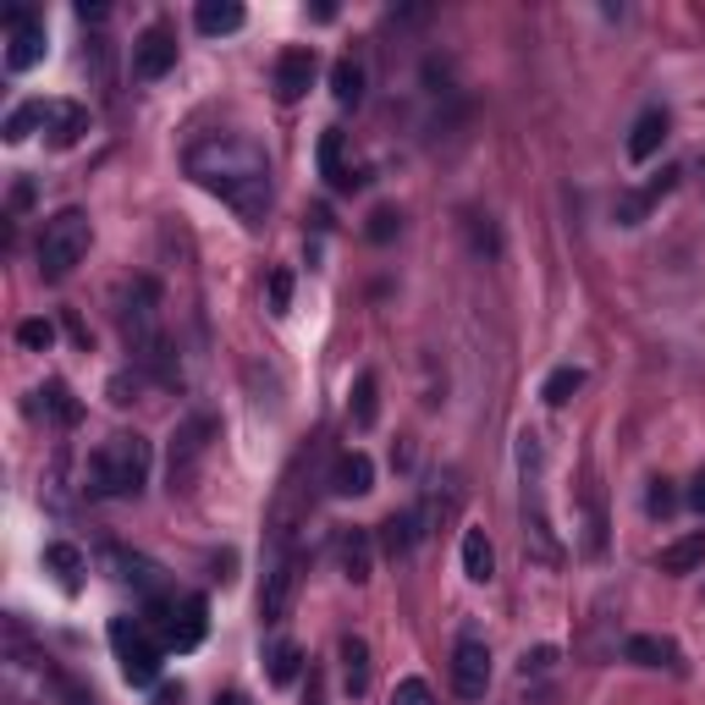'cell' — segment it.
Here are the masks:
<instances>
[{"label":"cell","mask_w":705,"mask_h":705,"mask_svg":"<svg viewBox=\"0 0 705 705\" xmlns=\"http://www.w3.org/2000/svg\"><path fill=\"white\" fill-rule=\"evenodd\" d=\"M188 177L210 193H221L243 221H260L271 210V160L249 133H210L188 149Z\"/></svg>","instance_id":"obj_1"},{"label":"cell","mask_w":705,"mask_h":705,"mask_svg":"<svg viewBox=\"0 0 705 705\" xmlns=\"http://www.w3.org/2000/svg\"><path fill=\"white\" fill-rule=\"evenodd\" d=\"M149 463H154V452L139 430H117L89 457V491L94 496H139L149 485Z\"/></svg>","instance_id":"obj_2"},{"label":"cell","mask_w":705,"mask_h":705,"mask_svg":"<svg viewBox=\"0 0 705 705\" xmlns=\"http://www.w3.org/2000/svg\"><path fill=\"white\" fill-rule=\"evenodd\" d=\"M122 336H128V348L139 353L143 364L160 370V381H177V364L165 359L171 348L160 336V286L149 282V276H133V282L122 286Z\"/></svg>","instance_id":"obj_3"},{"label":"cell","mask_w":705,"mask_h":705,"mask_svg":"<svg viewBox=\"0 0 705 705\" xmlns=\"http://www.w3.org/2000/svg\"><path fill=\"white\" fill-rule=\"evenodd\" d=\"M89 243H94L89 215H83V210H56V215L44 221V232H39V271H44V282L72 276V271L83 265Z\"/></svg>","instance_id":"obj_4"},{"label":"cell","mask_w":705,"mask_h":705,"mask_svg":"<svg viewBox=\"0 0 705 705\" xmlns=\"http://www.w3.org/2000/svg\"><path fill=\"white\" fill-rule=\"evenodd\" d=\"M149 628L160 634L165 651H199L204 634H210V601H204V595L149 601Z\"/></svg>","instance_id":"obj_5"},{"label":"cell","mask_w":705,"mask_h":705,"mask_svg":"<svg viewBox=\"0 0 705 705\" xmlns=\"http://www.w3.org/2000/svg\"><path fill=\"white\" fill-rule=\"evenodd\" d=\"M111 645H117V662H122V678L133 689H149L160 678V639H149L139 617H111Z\"/></svg>","instance_id":"obj_6"},{"label":"cell","mask_w":705,"mask_h":705,"mask_svg":"<svg viewBox=\"0 0 705 705\" xmlns=\"http://www.w3.org/2000/svg\"><path fill=\"white\" fill-rule=\"evenodd\" d=\"M210 441H215V420H210V414H193V420L177 424V435H171V463H165L171 491H193V480H199V463H204Z\"/></svg>","instance_id":"obj_7"},{"label":"cell","mask_w":705,"mask_h":705,"mask_svg":"<svg viewBox=\"0 0 705 705\" xmlns=\"http://www.w3.org/2000/svg\"><path fill=\"white\" fill-rule=\"evenodd\" d=\"M452 689L463 701H485V689H491V645L480 634L457 639V651H452Z\"/></svg>","instance_id":"obj_8"},{"label":"cell","mask_w":705,"mask_h":705,"mask_svg":"<svg viewBox=\"0 0 705 705\" xmlns=\"http://www.w3.org/2000/svg\"><path fill=\"white\" fill-rule=\"evenodd\" d=\"M39 61H44V22H39L28 6L6 11V67H11V72H28V67H39Z\"/></svg>","instance_id":"obj_9"},{"label":"cell","mask_w":705,"mask_h":705,"mask_svg":"<svg viewBox=\"0 0 705 705\" xmlns=\"http://www.w3.org/2000/svg\"><path fill=\"white\" fill-rule=\"evenodd\" d=\"M171 67H177V33H171L165 22H149L139 39H133V78L154 83V78H165Z\"/></svg>","instance_id":"obj_10"},{"label":"cell","mask_w":705,"mask_h":705,"mask_svg":"<svg viewBox=\"0 0 705 705\" xmlns=\"http://www.w3.org/2000/svg\"><path fill=\"white\" fill-rule=\"evenodd\" d=\"M89 133V111L78 100H44V139L50 149H72Z\"/></svg>","instance_id":"obj_11"},{"label":"cell","mask_w":705,"mask_h":705,"mask_svg":"<svg viewBox=\"0 0 705 705\" xmlns=\"http://www.w3.org/2000/svg\"><path fill=\"white\" fill-rule=\"evenodd\" d=\"M314 72H320L314 50H286L282 61H276V100H282V105H298V100L309 94Z\"/></svg>","instance_id":"obj_12"},{"label":"cell","mask_w":705,"mask_h":705,"mask_svg":"<svg viewBox=\"0 0 705 705\" xmlns=\"http://www.w3.org/2000/svg\"><path fill=\"white\" fill-rule=\"evenodd\" d=\"M667 139H673V117H667L662 105L639 111V122L628 128V160H634V165H645V160H651Z\"/></svg>","instance_id":"obj_13"},{"label":"cell","mask_w":705,"mask_h":705,"mask_svg":"<svg viewBox=\"0 0 705 705\" xmlns=\"http://www.w3.org/2000/svg\"><path fill=\"white\" fill-rule=\"evenodd\" d=\"M623 656H628L634 667H667V673H684V651H678L667 634H634V639L623 645Z\"/></svg>","instance_id":"obj_14"},{"label":"cell","mask_w":705,"mask_h":705,"mask_svg":"<svg viewBox=\"0 0 705 705\" xmlns=\"http://www.w3.org/2000/svg\"><path fill=\"white\" fill-rule=\"evenodd\" d=\"M320 177H325L336 193H353V188L370 182L364 171H348V165H342V128H325V133H320Z\"/></svg>","instance_id":"obj_15"},{"label":"cell","mask_w":705,"mask_h":705,"mask_svg":"<svg viewBox=\"0 0 705 705\" xmlns=\"http://www.w3.org/2000/svg\"><path fill=\"white\" fill-rule=\"evenodd\" d=\"M331 491H336V496H370V491H375V463H370V452H342L336 469H331Z\"/></svg>","instance_id":"obj_16"},{"label":"cell","mask_w":705,"mask_h":705,"mask_svg":"<svg viewBox=\"0 0 705 705\" xmlns=\"http://www.w3.org/2000/svg\"><path fill=\"white\" fill-rule=\"evenodd\" d=\"M292 595H298V563H276V573L265 578V595H260L265 623H282L286 612H292Z\"/></svg>","instance_id":"obj_17"},{"label":"cell","mask_w":705,"mask_h":705,"mask_svg":"<svg viewBox=\"0 0 705 705\" xmlns=\"http://www.w3.org/2000/svg\"><path fill=\"white\" fill-rule=\"evenodd\" d=\"M336 552H342V573L353 584H370V573H375V541H370V530H348Z\"/></svg>","instance_id":"obj_18"},{"label":"cell","mask_w":705,"mask_h":705,"mask_svg":"<svg viewBox=\"0 0 705 705\" xmlns=\"http://www.w3.org/2000/svg\"><path fill=\"white\" fill-rule=\"evenodd\" d=\"M33 397H39V403H33L39 414H50V420H56V424H67V430H72L78 420H83V403L72 397V386H67V381H44V386H39Z\"/></svg>","instance_id":"obj_19"},{"label":"cell","mask_w":705,"mask_h":705,"mask_svg":"<svg viewBox=\"0 0 705 705\" xmlns=\"http://www.w3.org/2000/svg\"><path fill=\"white\" fill-rule=\"evenodd\" d=\"M656 567H662V573H695V567H705V530H689V535H678L673 546H662Z\"/></svg>","instance_id":"obj_20"},{"label":"cell","mask_w":705,"mask_h":705,"mask_svg":"<svg viewBox=\"0 0 705 705\" xmlns=\"http://www.w3.org/2000/svg\"><path fill=\"white\" fill-rule=\"evenodd\" d=\"M463 573L474 584H491L496 578V546H491L485 530H463Z\"/></svg>","instance_id":"obj_21"},{"label":"cell","mask_w":705,"mask_h":705,"mask_svg":"<svg viewBox=\"0 0 705 705\" xmlns=\"http://www.w3.org/2000/svg\"><path fill=\"white\" fill-rule=\"evenodd\" d=\"M193 22H199V33H238L243 22H249V11L238 6V0H204L199 11H193Z\"/></svg>","instance_id":"obj_22"},{"label":"cell","mask_w":705,"mask_h":705,"mask_svg":"<svg viewBox=\"0 0 705 705\" xmlns=\"http://www.w3.org/2000/svg\"><path fill=\"white\" fill-rule=\"evenodd\" d=\"M420 535H424L420 513H392V518L381 524V546H386V557H409Z\"/></svg>","instance_id":"obj_23"},{"label":"cell","mask_w":705,"mask_h":705,"mask_svg":"<svg viewBox=\"0 0 705 705\" xmlns=\"http://www.w3.org/2000/svg\"><path fill=\"white\" fill-rule=\"evenodd\" d=\"M342 678H348V695H364L370 689V645L359 634L342 639Z\"/></svg>","instance_id":"obj_24"},{"label":"cell","mask_w":705,"mask_h":705,"mask_svg":"<svg viewBox=\"0 0 705 705\" xmlns=\"http://www.w3.org/2000/svg\"><path fill=\"white\" fill-rule=\"evenodd\" d=\"M44 567L61 578V590H78V584H83V552H78V546H67V541L44 546Z\"/></svg>","instance_id":"obj_25"},{"label":"cell","mask_w":705,"mask_h":705,"mask_svg":"<svg viewBox=\"0 0 705 705\" xmlns=\"http://www.w3.org/2000/svg\"><path fill=\"white\" fill-rule=\"evenodd\" d=\"M331 94H336V105H359V100H364V67H359L353 56H342V61L331 67Z\"/></svg>","instance_id":"obj_26"},{"label":"cell","mask_w":705,"mask_h":705,"mask_svg":"<svg viewBox=\"0 0 705 705\" xmlns=\"http://www.w3.org/2000/svg\"><path fill=\"white\" fill-rule=\"evenodd\" d=\"M578 386H584V370H578V364H563V370H552V375H546L541 397H546L552 409H563V403H573V397H578Z\"/></svg>","instance_id":"obj_27"},{"label":"cell","mask_w":705,"mask_h":705,"mask_svg":"<svg viewBox=\"0 0 705 705\" xmlns=\"http://www.w3.org/2000/svg\"><path fill=\"white\" fill-rule=\"evenodd\" d=\"M33 128H44V100H28V105H17L11 117H6V128H0V139L6 143H22Z\"/></svg>","instance_id":"obj_28"},{"label":"cell","mask_w":705,"mask_h":705,"mask_svg":"<svg viewBox=\"0 0 705 705\" xmlns=\"http://www.w3.org/2000/svg\"><path fill=\"white\" fill-rule=\"evenodd\" d=\"M375 420H381V403H375V375L364 370V375L353 381V424H359V430H370Z\"/></svg>","instance_id":"obj_29"},{"label":"cell","mask_w":705,"mask_h":705,"mask_svg":"<svg viewBox=\"0 0 705 705\" xmlns=\"http://www.w3.org/2000/svg\"><path fill=\"white\" fill-rule=\"evenodd\" d=\"M397 232H403V210H397V204L370 210V226H364V238H370V243H392Z\"/></svg>","instance_id":"obj_30"},{"label":"cell","mask_w":705,"mask_h":705,"mask_svg":"<svg viewBox=\"0 0 705 705\" xmlns=\"http://www.w3.org/2000/svg\"><path fill=\"white\" fill-rule=\"evenodd\" d=\"M303 673V651L298 645H276L271 651V684H292Z\"/></svg>","instance_id":"obj_31"},{"label":"cell","mask_w":705,"mask_h":705,"mask_svg":"<svg viewBox=\"0 0 705 705\" xmlns=\"http://www.w3.org/2000/svg\"><path fill=\"white\" fill-rule=\"evenodd\" d=\"M645 513H651V518L678 513V491H673V480H651V491H645Z\"/></svg>","instance_id":"obj_32"},{"label":"cell","mask_w":705,"mask_h":705,"mask_svg":"<svg viewBox=\"0 0 705 705\" xmlns=\"http://www.w3.org/2000/svg\"><path fill=\"white\" fill-rule=\"evenodd\" d=\"M17 342H22L28 353H44V348L56 342V325H50V320H22V325H17Z\"/></svg>","instance_id":"obj_33"},{"label":"cell","mask_w":705,"mask_h":705,"mask_svg":"<svg viewBox=\"0 0 705 705\" xmlns=\"http://www.w3.org/2000/svg\"><path fill=\"white\" fill-rule=\"evenodd\" d=\"M612 215H617V226H639V221L651 215V204H645V193H617Z\"/></svg>","instance_id":"obj_34"},{"label":"cell","mask_w":705,"mask_h":705,"mask_svg":"<svg viewBox=\"0 0 705 705\" xmlns=\"http://www.w3.org/2000/svg\"><path fill=\"white\" fill-rule=\"evenodd\" d=\"M678 177H684L678 165H662V177H651V182L639 188V193H645V204H662V199H667V193L678 188Z\"/></svg>","instance_id":"obj_35"},{"label":"cell","mask_w":705,"mask_h":705,"mask_svg":"<svg viewBox=\"0 0 705 705\" xmlns=\"http://www.w3.org/2000/svg\"><path fill=\"white\" fill-rule=\"evenodd\" d=\"M392 705H435V695H430L424 678H403V684L392 689Z\"/></svg>","instance_id":"obj_36"},{"label":"cell","mask_w":705,"mask_h":705,"mask_svg":"<svg viewBox=\"0 0 705 705\" xmlns=\"http://www.w3.org/2000/svg\"><path fill=\"white\" fill-rule=\"evenodd\" d=\"M292 309V271H271V314Z\"/></svg>","instance_id":"obj_37"},{"label":"cell","mask_w":705,"mask_h":705,"mask_svg":"<svg viewBox=\"0 0 705 705\" xmlns=\"http://www.w3.org/2000/svg\"><path fill=\"white\" fill-rule=\"evenodd\" d=\"M552 667H557V651H552V645H541L535 656H524V678H530V673H552Z\"/></svg>","instance_id":"obj_38"},{"label":"cell","mask_w":705,"mask_h":705,"mask_svg":"<svg viewBox=\"0 0 705 705\" xmlns=\"http://www.w3.org/2000/svg\"><path fill=\"white\" fill-rule=\"evenodd\" d=\"M182 701H188L182 684H160V689H154V705H182Z\"/></svg>","instance_id":"obj_39"},{"label":"cell","mask_w":705,"mask_h":705,"mask_svg":"<svg viewBox=\"0 0 705 705\" xmlns=\"http://www.w3.org/2000/svg\"><path fill=\"white\" fill-rule=\"evenodd\" d=\"M689 507H695V513H705V469L689 480Z\"/></svg>","instance_id":"obj_40"},{"label":"cell","mask_w":705,"mask_h":705,"mask_svg":"<svg viewBox=\"0 0 705 705\" xmlns=\"http://www.w3.org/2000/svg\"><path fill=\"white\" fill-rule=\"evenodd\" d=\"M78 17H83V22H105V6H89V0H83V6H78Z\"/></svg>","instance_id":"obj_41"},{"label":"cell","mask_w":705,"mask_h":705,"mask_svg":"<svg viewBox=\"0 0 705 705\" xmlns=\"http://www.w3.org/2000/svg\"><path fill=\"white\" fill-rule=\"evenodd\" d=\"M221 705H243V695H226V701H221Z\"/></svg>","instance_id":"obj_42"}]
</instances>
